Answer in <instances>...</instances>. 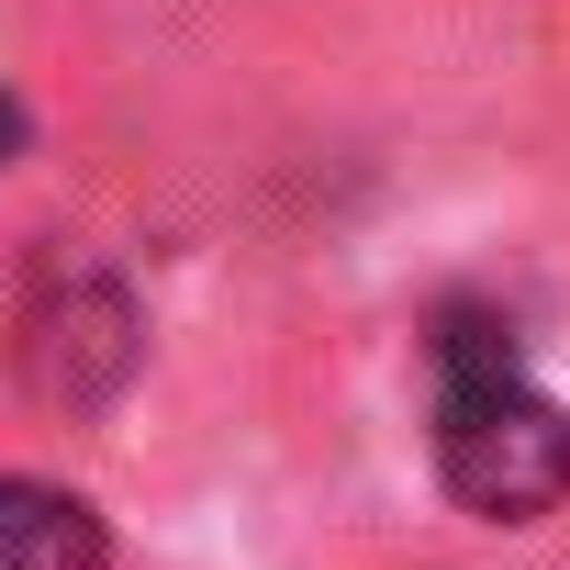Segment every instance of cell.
Here are the masks:
<instances>
[{
  "label": "cell",
  "mask_w": 570,
  "mask_h": 570,
  "mask_svg": "<svg viewBox=\"0 0 570 570\" xmlns=\"http://www.w3.org/2000/svg\"><path fill=\"white\" fill-rule=\"evenodd\" d=\"M436 481L492 525H537L548 503H570V414L525 381L514 325L492 314H448L436 336Z\"/></svg>",
  "instance_id": "cell-1"
},
{
  "label": "cell",
  "mask_w": 570,
  "mask_h": 570,
  "mask_svg": "<svg viewBox=\"0 0 570 570\" xmlns=\"http://www.w3.org/2000/svg\"><path fill=\"white\" fill-rule=\"evenodd\" d=\"M135 370V303L101 268H46L23 303V381L46 403H112Z\"/></svg>",
  "instance_id": "cell-2"
},
{
  "label": "cell",
  "mask_w": 570,
  "mask_h": 570,
  "mask_svg": "<svg viewBox=\"0 0 570 570\" xmlns=\"http://www.w3.org/2000/svg\"><path fill=\"white\" fill-rule=\"evenodd\" d=\"M0 570H112L101 514L46 481H0Z\"/></svg>",
  "instance_id": "cell-3"
},
{
  "label": "cell",
  "mask_w": 570,
  "mask_h": 570,
  "mask_svg": "<svg viewBox=\"0 0 570 570\" xmlns=\"http://www.w3.org/2000/svg\"><path fill=\"white\" fill-rule=\"evenodd\" d=\"M12 146H23V112H12V101H0V168H12Z\"/></svg>",
  "instance_id": "cell-4"
}]
</instances>
